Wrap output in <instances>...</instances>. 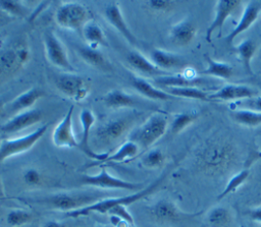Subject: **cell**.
Masks as SVG:
<instances>
[{
	"label": "cell",
	"instance_id": "cell-41",
	"mask_svg": "<svg viewBox=\"0 0 261 227\" xmlns=\"http://www.w3.org/2000/svg\"><path fill=\"white\" fill-rule=\"evenodd\" d=\"M148 7L154 11L167 12L174 8L175 1L172 0H150L146 2Z\"/></svg>",
	"mask_w": 261,
	"mask_h": 227
},
{
	"label": "cell",
	"instance_id": "cell-8",
	"mask_svg": "<svg viewBox=\"0 0 261 227\" xmlns=\"http://www.w3.org/2000/svg\"><path fill=\"white\" fill-rule=\"evenodd\" d=\"M202 212L197 213H186L181 211L177 205L167 198H161L157 201L150 208V215L152 218L162 224H172L182 222L189 219H194L199 216Z\"/></svg>",
	"mask_w": 261,
	"mask_h": 227
},
{
	"label": "cell",
	"instance_id": "cell-35",
	"mask_svg": "<svg viewBox=\"0 0 261 227\" xmlns=\"http://www.w3.org/2000/svg\"><path fill=\"white\" fill-rule=\"evenodd\" d=\"M33 219V214L23 209L10 210L6 215V223L10 227H22L31 223Z\"/></svg>",
	"mask_w": 261,
	"mask_h": 227
},
{
	"label": "cell",
	"instance_id": "cell-12",
	"mask_svg": "<svg viewBox=\"0 0 261 227\" xmlns=\"http://www.w3.org/2000/svg\"><path fill=\"white\" fill-rule=\"evenodd\" d=\"M73 109L74 106L71 105L53 129L52 141L57 148H79V140H76L73 132Z\"/></svg>",
	"mask_w": 261,
	"mask_h": 227
},
{
	"label": "cell",
	"instance_id": "cell-11",
	"mask_svg": "<svg viewBox=\"0 0 261 227\" xmlns=\"http://www.w3.org/2000/svg\"><path fill=\"white\" fill-rule=\"evenodd\" d=\"M55 83L63 95L77 102L85 100L90 93L86 79L76 73H63L57 77Z\"/></svg>",
	"mask_w": 261,
	"mask_h": 227
},
{
	"label": "cell",
	"instance_id": "cell-26",
	"mask_svg": "<svg viewBox=\"0 0 261 227\" xmlns=\"http://www.w3.org/2000/svg\"><path fill=\"white\" fill-rule=\"evenodd\" d=\"M205 60L207 62V67L200 72L201 74L214 76L221 79H229L232 76L233 68L230 64L212 59L208 55H205Z\"/></svg>",
	"mask_w": 261,
	"mask_h": 227
},
{
	"label": "cell",
	"instance_id": "cell-46",
	"mask_svg": "<svg viewBox=\"0 0 261 227\" xmlns=\"http://www.w3.org/2000/svg\"><path fill=\"white\" fill-rule=\"evenodd\" d=\"M4 195V189H3V185H2V182L0 180V197H2Z\"/></svg>",
	"mask_w": 261,
	"mask_h": 227
},
{
	"label": "cell",
	"instance_id": "cell-27",
	"mask_svg": "<svg viewBox=\"0 0 261 227\" xmlns=\"http://www.w3.org/2000/svg\"><path fill=\"white\" fill-rule=\"evenodd\" d=\"M206 221L209 227H228L232 222V215L229 209L218 205L207 212Z\"/></svg>",
	"mask_w": 261,
	"mask_h": 227
},
{
	"label": "cell",
	"instance_id": "cell-36",
	"mask_svg": "<svg viewBox=\"0 0 261 227\" xmlns=\"http://www.w3.org/2000/svg\"><path fill=\"white\" fill-rule=\"evenodd\" d=\"M198 118L197 112H181L174 116L171 125L170 132L172 134H177L181 132L186 127L191 125Z\"/></svg>",
	"mask_w": 261,
	"mask_h": 227
},
{
	"label": "cell",
	"instance_id": "cell-32",
	"mask_svg": "<svg viewBox=\"0 0 261 227\" xmlns=\"http://www.w3.org/2000/svg\"><path fill=\"white\" fill-rule=\"evenodd\" d=\"M229 115L236 122L245 126L254 127L261 124V112L244 109H232Z\"/></svg>",
	"mask_w": 261,
	"mask_h": 227
},
{
	"label": "cell",
	"instance_id": "cell-42",
	"mask_svg": "<svg viewBox=\"0 0 261 227\" xmlns=\"http://www.w3.org/2000/svg\"><path fill=\"white\" fill-rule=\"evenodd\" d=\"M22 178L24 180V182L28 185L31 186H37L40 185L42 182V175L41 173L35 169V168H29L27 169L23 174H22Z\"/></svg>",
	"mask_w": 261,
	"mask_h": 227
},
{
	"label": "cell",
	"instance_id": "cell-4",
	"mask_svg": "<svg viewBox=\"0 0 261 227\" xmlns=\"http://www.w3.org/2000/svg\"><path fill=\"white\" fill-rule=\"evenodd\" d=\"M104 198L103 194L92 191H62L51 194L44 198L46 205L63 212H71L88 207L99 200Z\"/></svg>",
	"mask_w": 261,
	"mask_h": 227
},
{
	"label": "cell",
	"instance_id": "cell-43",
	"mask_svg": "<svg viewBox=\"0 0 261 227\" xmlns=\"http://www.w3.org/2000/svg\"><path fill=\"white\" fill-rule=\"evenodd\" d=\"M247 215L249 216V218L251 220L261 224V206L253 208L251 210H248L247 211Z\"/></svg>",
	"mask_w": 261,
	"mask_h": 227
},
{
	"label": "cell",
	"instance_id": "cell-22",
	"mask_svg": "<svg viewBox=\"0 0 261 227\" xmlns=\"http://www.w3.org/2000/svg\"><path fill=\"white\" fill-rule=\"evenodd\" d=\"M151 61L161 70L165 71L169 69L178 68L185 65V60L177 54L161 50L153 49L150 53Z\"/></svg>",
	"mask_w": 261,
	"mask_h": 227
},
{
	"label": "cell",
	"instance_id": "cell-3",
	"mask_svg": "<svg viewBox=\"0 0 261 227\" xmlns=\"http://www.w3.org/2000/svg\"><path fill=\"white\" fill-rule=\"evenodd\" d=\"M166 176H167V173H163L151 184H149L148 186L144 187L143 189H141L137 192H134L132 194L123 195V196H119V197H104L88 207L68 212V213H66V216L71 217V218H77V217H82V216H87L91 213L106 214L115 206H118V205L129 206V205L142 200L143 197L151 194L152 192H154L160 186V184L163 182V180L165 179Z\"/></svg>",
	"mask_w": 261,
	"mask_h": 227
},
{
	"label": "cell",
	"instance_id": "cell-18",
	"mask_svg": "<svg viewBox=\"0 0 261 227\" xmlns=\"http://www.w3.org/2000/svg\"><path fill=\"white\" fill-rule=\"evenodd\" d=\"M260 12H261V1H257V0L248 1L246 3V6L244 8V11L242 13V16L239 22L237 23L234 29L225 37V42L228 45H231L233 40L239 35L247 31L256 21Z\"/></svg>",
	"mask_w": 261,
	"mask_h": 227
},
{
	"label": "cell",
	"instance_id": "cell-13",
	"mask_svg": "<svg viewBox=\"0 0 261 227\" xmlns=\"http://www.w3.org/2000/svg\"><path fill=\"white\" fill-rule=\"evenodd\" d=\"M80 121L82 124V136L79 140V149L89 158L102 163L109 154L98 153L90 146L91 130L96 121L94 113L90 109H83L80 113Z\"/></svg>",
	"mask_w": 261,
	"mask_h": 227
},
{
	"label": "cell",
	"instance_id": "cell-47",
	"mask_svg": "<svg viewBox=\"0 0 261 227\" xmlns=\"http://www.w3.org/2000/svg\"><path fill=\"white\" fill-rule=\"evenodd\" d=\"M3 108H4V102H3V101L0 99V113L2 112Z\"/></svg>",
	"mask_w": 261,
	"mask_h": 227
},
{
	"label": "cell",
	"instance_id": "cell-31",
	"mask_svg": "<svg viewBox=\"0 0 261 227\" xmlns=\"http://www.w3.org/2000/svg\"><path fill=\"white\" fill-rule=\"evenodd\" d=\"M85 39L92 45V46H97V45H102L106 46L107 41L106 37L104 34V31L102 27L94 20L88 21L83 31H82Z\"/></svg>",
	"mask_w": 261,
	"mask_h": 227
},
{
	"label": "cell",
	"instance_id": "cell-49",
	"mask_svg": "<svg viewBox=\"0 0 261 227\" xmlns=\"http://www.w3.org/2000/svg\"><path fill=\"white\" fill-rule=\"evenodd\" d=\"M260 227H261V226H260Z\"/></svg>",
	"mask_w": 261,
	"mask_h": 227
},
{
	"label": "cell",
	"instance_id": "cell-6",
	"mask_svg": "<svg viewBox=\"0 0 261 227\" xmlns=\"http://www.w3.org/2000/svg\"><path fill=\"white\" fill-rule=\"evenodd\" d=\"M56 23L67 30L82 32L85 24L91 20L88 8L79 2H63L55 11Z\"/></svg>",
	"mask_w": 261,
	"mask_h": 227
},
{
	"label": "cell",
	"instance_id": "cell-40",
	"mask_svg": "<svg viewBox=\"0 0 261 227\" xmlns=\"http://www.w3.org/2000/svg\"><path fill=\"white\" fill-rule=\"evenodd\" d=\"M108 214H109V215L116 216L117 218H119L121 221L125 222V223H126L128 226H130V227H134V226H135L134 218H133L132 214L128 212L127 206H124V205L115 206L114 208H112V209L108 212Z\"/></svg>",
	"mask_w": 261,
	"mask_h": 227
},
{
	"label": "cell",
	"instance_id": "cell-14",
	"mask_svg": "<svg viewBox=\"0 0 261 227\" xmlns=\"http://www.w3.org/2000/svg\"><path fill=\"white\" fill-rule=\"evenodd\" d=\"M243 4V1L240 0H218L215 2V16L210 25L206 31V41L211 43L212 34L215 31H218V37L222 32L225 20L233 13Z\"/></svg>",
	"mask_w": 261,
	"mask_h": 227
},
{
	"label": "cell",
	"instance_id": "cell-38",
	"mask_svg": "<svg viewBox=\"0 0 261 227\" xmlns=\"http://www.w3.org/2000/svg\"><path fill=\"white\" fill-rule=\"evenodd\" d=\"M0 9L13 16H17V17L28 16V9L20 1L1 0Z\"/></svg>",
	"mask_w": 261,
	"mask_h": 227
},
{
	"label": "cell",
	"instance_id": "cell-33",
	"mask_svg": "<svg viewBox=\"0 0 261 227\" xmlns=\"http://www.w3.org/2000/svg\"><path fill=\"white\" fill-rule=\"evenodd\" d=\"M168 94H170L173 97H180V98H187V99H193V100H199V101H206L210 102L209 94L207 92H204L200 88L196 87H188V88H167L166 91Z\"/></svg>",
	"mask_w": 261,
	"mask_h": 227
},
{
	"label": "cell",
	"instance_id": "cell-21",
	"mask_svg": "<svg viewBox=\"0 0 261 227\" xmlns=\"http://www.w3.org/2000/svg\"><path fill=\"white\" fill-rule=\"evenodd\" d=\"M126 61L135 70L144 74L152 75L154 77L167 74L165 71L159 69L150 59L145 57L141 52L137 50H132L127 53Z\"/></svg>",
	"mask_w": 261,
	"mask_h": 227
},
{
	"label": "cell",
	"instance_id": "cell-29",
	"mask_svg": "<svg viewBox=\"0 0 261 227\" xmlns=\"http://www.w3.org/2000/svg\"><path fill=\"white\" fill-rule=\"evenodd\" d=\"M257 50V45L256 42L253 41L252 39H246L244 41H242L237 47H236V51L238 53L239 59L243 64L244 69L251 75L253 76V69H252V64L251 61L256 53Z\"/></svg>",
	"mask_w": 261,
	"mask_h": 227
},
{
	"label": "cell",
	"instance_id": "cell-44",
	"mask_svg": "<svg viewBox=\"0 0 261 227\" xmlns=\"http://www.w3.org/2000/svg\"><path fill=\"white\" fill-rule=\"evenodd\" d=\"M250 82H251L253 86H255V87L261 89V76H258V75H253V76H251Z\"/></svg>",
	"mask_w": 261,
	"mask_h": 227
},
{
	"label": "cell",
	"instance_id": "cell-30",
	"mask_svg": "<svg viewBox=\"0 0 261 227\" xmlns=\"http://www.w3.org/2000/svg\"><path fill=\"white\" fill-rule=\"evenodd\" d=\"M81 58L90 65L98 68H106L108 63L105 56L92 46H76Z\"/></svg>",
	"mask_w": 261,
	"mask_h": 227
},
{
	"label": "cell",
	"instance_id": "cell-34",
	"mask_svg": "<svg viewBox=\"0 0 261 227\" xmlns=\"http://www.w3.org/2000/svg\"><path fill=\"white\" fill-rule=\"evenodd\" d=\"M250 175V171L249 169H243L241 171H239L238 173L233 174L230 179L228 180V182L226 183V185L224 186L223 190L221 191V193L217 196V200H222L225 196H227L228 194L234 192L236 190H238L249 178Z\"/></svg>",
	"mask_w": 261,
	"mask_h": 227
},
{
	"label": "cell",
	"instance_id": "cell-7",
	"mask_svg": "<svg viewBox=\"0 0 261 227\" xmlns=\"http://www.w3.org/2000/svg\"><path fill=\"white\" fill-rule=\"evenodd\" d=\"M48 127L49 123H46L29 134L15 138L2 139L0 143V162L31 150L34 145L45 134Z\"/></svg>",
	"mask_w": 261,
	"mask_h": 227
},
{
	"label": "cell",
	"instance_id": "cell-9",
	"mask_svg": "<svg viewBox=\"0 0 261 227\" xmlns=\"http://www.w3.org/2000/svg\"><path fill=\"white\" fill-rule=\"evenodd\" d=\"M44 48L48 61L56 67L63 69L68 73H75L76 69L70 63L66 49L59 38L51 31L44 35Z\"/></svg>",
	"mask_w": 261,
	"mask_h": 227
},
{
	"label": "cell",
	"instance_id": "cell-17",
	"mask_svg": "<svg viewBox=\"0 0 261 227\" xmlns=\"http://www.w3.org/2000/svg\"><path fill=\"white\" fill-rule=\"evenodd\" d=\"M43 113L39 109H29L19 112L7 120L0 126V131L3 133H15L24 128L33 126L41 121Z\"/></svg>",
	"mask_w": 261,
	"mask_h": 227
},
{
	"label": "cell",
	"instance_id": "cell-28",
	"mask_svg": "<svg viewBox=\"0 0 261 227\" xmlns=\"http://www.w3.org/2000/svg\"><path fill=\"white\" fill-rule=\"evenodd\" d=\"M140 147L137 143L133 140H126L120 145V147L111 155H108L102 163L115 162L122 163L135 158L140 153Z\"/></svg>",
	"mask_w": 261,
	"mask_h": 227
},
{
	"label": "cell",
	"instance_id": "cell-20",
	"mask_svg": "<svg viewBox=\"0 0 261 227\" xmlns=\"http://www.w3.org/2000/svg\"><path fill=\"white\" fill-rule=\"evenodd\" d=\"M196 35L197 25L188 18L173 24L169 31L170 40L178 46H186L190 44Z\"/></svg>",
	"mask_w": 261,
	"mask_h": 227
},
{
	"label": "cell",
	"instance_id": "cell-37",
	"mask_svg": "<svg viewBox=\"0 0 261 227\" xmlns=\"http://www.w3.org/2000/svg\"><path fill=\"white\" fill-rule=\"evenodd\" d=\"M164 162H165V155L160 149H152L149 152H147L142 158L143 165L150 169L161 168Z\"/></svg>",
	"mask_w": 261,
	"mask_h": 227
},
{
	"label": "cell",
	"instance_id": "cell-1",
	"mask_svg": "<svg viewBox=\"0 0 261 227\" xmlns=\"http://www.w3.org/2000/svg\"><path fill=\"white\" fill-rule=\"evenodd\" d=\"M238 153L233 145L223 138L207 140L196 153V167L208 175L227 172L237 162Z\"/></svg>",
	"mask_w": 261,
	"mask_h": 227
},
{
	"label": "cell",
	"instance_id": "cell-23",
	"mask_svg": "<svg viewBox=\"0 0 261 227\" xmlns=\"http://www.w3.org/2000/svg\"><path fill=\"white\" fill-rule=\"evenodd\" d=\"M44 92L41 89L31 88L12 100L8 105V110L10 112H16V114L29 110L39 99L42 98Z\"/></svg>",
	"mask_w": 261,
	"mask_h": 227
},
{
	"label": "cell",
	"instance_id": "cell-25",
	"mask_svg": "<svg viewBox=\"0 0 261 227\" xmlns=\"http://www.w3.org/2000/svg\"><path fill=\"white\" fill-rule=\"evenodd\" d=\"M104 103L110 108H130L137 105V100L130 94L122 90H112L108 92L104 98Z\"/></svg>",
	"mask_w": 261,
	"mask_h": 227
},
{
	"label": "cell",
	"instance_id": "cell-39",
	"mask_svg": "<svg viewBox=\"0 0 261 227\" xmlns=\"http://www.w3.org/2000/svg\"><path fill=\"white\" fill-rule=\"evenodd\" d=\"M232 105H234V109H244L261 112V96H256L253 98L237 101L233 102Z\"/></svg>",
	"mask_w": 261,
	"mask_h": 227
},
{
	"label": "cell",
	"instance_id": "cell-16",
	"mask_svg": "<svg viewBox=\"0 0 261 227\" xmlns=\"http://www.w3.org/2000/svg\"><path fill=\"white\" fill-rule=\"evenodd\" d=\"M259 91L254 89L253 87L246 84H236V83H227L222 86L214 93L209 94V99L220 100V101H241L244 99H249L258 96Z\"/></svg>",
	"mask_w": 261,
	"mask_h": 227
},
{
	"label": "cell",
	"instance_id": "cell-48",
	"mask_svg": "<svg viewBox=\"0 0 261 227\" xmlns=\"http://www.w3.org/2000/svg\"><path fill=\"white\" fill-rule=\"evenodd\" d=\"M240 227H245V226H244V225H241V226H240Z\"/></svg>",
	"mask_w": 261,
	"mask_h": 227
},
{
	"label": "cell",
	"instance_id": "cell-15",
	"mask_svg": "<svg viewBox=\"0 0 261 227\" xmlns=\"http://www.w3.org/2000/svg\"><path fill=\"white\" fill-rule=\"evenodd\" d=\"M210 81L209 78L203 76H197L196 72L191 73H178V74H166L154 77V82L164 88H188L196 87L200 88L207 84Z\"/></svg>",
	"mask_w": 261,
	"mask_h": 227
},
{
	"label": "cell",
	"instance_id": "cell-5",
	"mask_svg": "<svg viewBox=\"0 0 261 227\" xmlns=\"http://www.w3.org/2000/svg\"><path fill=\"white\" fill-rule=\"evenodd\" d=\"M167 126L168 121L163 114H152L132 133L130 140L137 143L140 149H148L165 134Z\"/></svg>",
	"mask_w": 261,
	"mask_h": 227
},
{
	"label": "cell",
	"instance_id": "cell-2",
	"mask_svg": "<svg viewBox=\"0 0 261 227\" xmlns=\"http://www.w3.org/2000/svg\"><path fill=\"white\" fill-rule=\"evenodd\" d=\"M139 118L138 113H127L109 118L100 123L95 131V141L103 148L110 149L132 131Z\"/></svg>",
	"mask_w": 261,
	"mask_h": 227
},
{
	"label": "cell",
	"instance_id": "cell-24",
	"mask_svg": "<svg viewBox=\"0 0 261 227\" xmlns=\"http://www.w3.org/2000/svg\"><path fill=\"white\" fill-rule=\"evenodd\" d=\"M132 86L138 91L142 96H145L146 98H149L151 100H156V101H167V100H172L175 97L171 96L165 91L159 90L155 88L151 82L146 80L143 77L140 76H134L132 78Z\"/></svg>",
	"mask_w": 261,
	"mask_h": 227
},
{
	"label": "cell",
	"instance_id": "cell-19",
	"mask_svg": "<svg viewBox=\"0 0 261 227\" xmlns=\"http://www.w3.org/2000/svg\"><path fill=\"white\" fill-rule=\"evenodd\" d=\"M105 17L109 21V23L132 45H137L138 40L135 37V35L129 30L128 25L125 22V19L122 15V12L120 10L119 4L117 2H110L104 10Z\"/></svg>",
	"mask_w": 261,
	"mask_h": 227
},
{
	"label": "cell",
	"instance_id": "cell-10",
	"mask_svg": "<svg viewBox=\"0 0 261 227\" xmlns=\"http://www.w3.org/2000/svg\"><path fill=\"white\" fill-rule=\"evenodd\" d=\"M82 183L86 185H91L100 188H110V189H124L130 191H139L143 189L142 183H134L121 178H117L110 174L105 168H102L97 174H85L81 178Z\"/></svg>",
	"mask_w": 261,
	"mask_h": 227
},
{
	"label": "cell",
	"instance_id": "cell-45",
	"mask_svg": "<svg viewBox=\"0 0 261 227\" xmlns=\"http://www.w3.org/2000/svg\"><path fill=\"white\" fill-rule=\"evenodd\" d=\"M42 227H64V226L57 221H47L46 223H44Z\"/></svg>",
	"mask_w": 261,
	"mask_h": 227
}]
</instances>
